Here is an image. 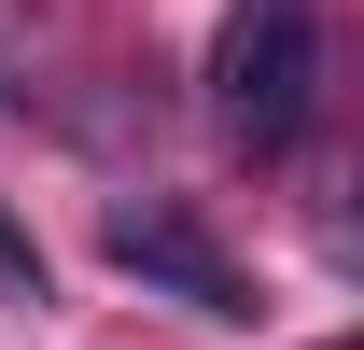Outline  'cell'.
Wrapping results in <instances>:
<instances>
[{
	"label": "cell",
	"mask_w": 364,
	"mask_h": 350,
	"mask_svg": "<svg viewBox=\"0 0 364 350\" xmlns=\"http://www.w3.org/2000/svg\"><path fill=\"white\" fill-rule=\"evenodd\" d=\"M210 112H225V140L252 169L309 154V127H322V0H238L225 43H210Z\"/></svg>",
	"instance_id": "obj_1"
},
{
	"label": "cell",
	"mask_w": 364,
	"mask_h": 350,
	"mask_svg": "<svg viewBox=\"0 0 364 350\" xmlns=\"http://www.w3.org/2000/svg\"><path fill=\"white\" fill-rule=\"evenodd\" d=\"M322 350H336V336H322Z\"/></svg>",
	"instance_id": "obj_4"
},
{
	"label": "cell",
	"mask_w": 364,
	"mask_h": 350,
	"mask_svg": "<svg viewBox=\"0 0 364 350\" xmlns=\"http://www.w3.org/2000/svg\"><path fill=\"white\" fill-rule=\"evenodd\" d=\"M0 295H14V308H43V238H28L14 211H0Z\"/></svg>",
	"instance_id": "obj_3"
},
{
	"label": "cell",
	"mask_w": 364,
	"mask_h": 350,
	"mask_svg": "<svg viewBox=\"0 0 364 350\" xmlns=\"http://www.w3.org/2000/svg\"><path fill=\"white\" fill-rule=\"evenodd\" d=\"M98 253L127 266L140 295L196 308V322H252V280H238V253H225V238H210L196 211H182V196H127V211L98 224Z\"/></svg>",
	"instance_id": "obj_2"
}]
</instances>
